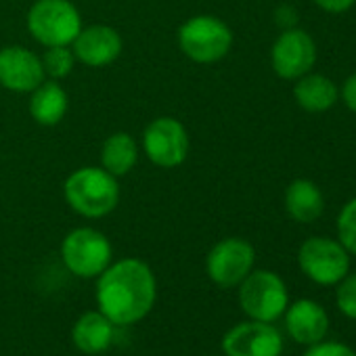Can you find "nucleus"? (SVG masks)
<instances>
[{"mask_svg": "<svg viewBox=\"0 0 356 356\" xmlns=\"http://www.w3.org/2000/svg\"><path fill=\"white\" fill-rule=\"evenodd\" d=\"M254 260L256 252L250 241L227 237L210 250L206 258V270L216 285L237 287L254 270Z\"/></svg>", "mask_w": 356, "mask_h": 356, "instance_id": "9", "label": "nucleus"}, {"mask_svg": "<svg viewBox=\"0 0 356 356\" xmlns=\"http://www.w3.org/2000/svg\"><path fill=\"white\" fill-rule=\"evenodd\" d=\"M239 304L250 318L273 323L287 308V287L270 270H252L239 283Z\"/></svg>", "mask_w": 356, "mask_h": 356, "instance_id": "7", "label": "nucleus"}, {"mask_svg": "<svg viewBox=\"0 0 356 356\" xmlns=\"http://www.w3.org/2000/svg\"><path fill=\"white\" fill-rule=\"evenodd\" d=\"M316 61V44L304 30L289 28L273 44L270 63L279 78L298 80L312 70Z\"/></svg>", "mask_w": 356, "mask_h": 356, "instance_id": "10", "label": "nucleus"}, {"mask_svg": "<svg viewBox=\"0 0 356 356\" xmlns=\"http://www.w3.org/2000/svg\"><path fill=\"white\" fill-rule=\"evenodd\" d=\"M341 99H343V103L348 105V109H352V111L356 113V74H352V76L346 80V84H343V88H341Z\"/></svg>", "mask_w": 356, "mask_h": 356, "instance_id": "25", "label": "nucleus"}, {"mask_svg": "<svg viewBox=\"0 0 356 356\" xmlns=\"http://www.w3.org/2000/svg\"><path fill=\"white\" fill-rule=\"evenodd\" d=\"M337 308L350 316V318H356V273L354 275H346L341 281H339V287H337Z\"/></svg>", "mask_w": 356, "mask_h": 356, "instance_id": "22", "label": "nucleus"}, {"mask_svg": "<svg viewBox=\"0 0 356 356\" xmlns=\"http://www.w3.org/2000/svg\"><path fill=\"white\" fill-rule=\"evenodd\" d=\"M120 183L101 165L74 170L63 183L65 204L84 218L109 216L120 204Z\"/></svg>", "mask_w": 356, "mask_h": 356, "instance_id": "2", "label": "nucleus"}, {"mask_svg": "<svg viewBox=\"0 0 356 356\" xmlns=\"http://www.w3.org/2000/svg\"><path fill=\"white\" fill-rule=\"evenodd\" d=\"M47 80L40 57L19 44L0 49V86L9 92L30 95Z\"/></svg>", "mask_w": 356, "mask_h": 356, "instance_id": "11", "label": "nucleus"}, {"mask_svg": "<svg viewBox=\"0 0 356 356\" xmlns=\"http://www.w3.org/2000/svg\"><path fill=\"white\" fill-rule=\"evenodd\" d=\"M314 3L327 13H343L356 3V0H314Z\"/></svg>", "mask_w": 356, "mask_h": 356, "instance_id": "24", "label": "nucleus"}, {"mask_svg": "<svg viewBox=\"0 0 356 356\" xmlns=\"http://www.w3.org/2000/svg\"><path fill=\"white\" fill-rule=\"evenodd\" d=\"M26 26L44 49L72 47L82 30V15L72 0H36L28 11Z\"/></svg>", "mask_w": 356, "mask_h": 356, "instance_id": "3", "label": "nucleus"}, {"mask_svg": "<svg viewBox=\"0 0 356 356\" xmlns=\"http://www.w3.org/2000/svg\"><path fill=\"white\" fill-rule=\"evenodd\" d=\"M337 235L346 252L356 256V197L341 208L337 216Z\"/></svg>", "mask_w": 356, "mask_h": 356, "instance_id": "21", "label": "nucleus"}, {"mask_svg": "<svg viewBox=\"0 0 356 356\" xmlns=\"http://www.w3.org/2000/svg\"><path fill=\"white\" fill-rule=\"evenodd\" d=\"M181 53L195 63H216L233 49L231 28L214 15H195L187 19L176 34Z\"/></svg>", "mask_w": 356, "mask_h": 356, "instance_id": "4", "label": "nucleus"}, {"mask_svg": "<svg viewBox=\"0 0 356 356\" xmlns=\"http://www.w3.org/2000/svg\"><path fill=\"white\" fill-rule=\"evenodd\" d=\"M285 327L298 343H318L329 329V316L325 308L312 300H298L285 308Z\"/></svg>", "mask_w": 356, "mask_h": 356, "instance_id": "14", "label": "nucleus"}, {"mask_svg": "<svg viewBox=\"0 0 356 356\" xmlns=\"http://www.w3.org/2000/svg\"><path fill=\"white\" fill-rule=\"evenodd\" d=\"M298 262L302 273L318 285H337L350 268L346 248L327 237H312L304 241Z\"/></svg>", "mask_w": 356, "mask_h": 356, "instance_id": "8", "label": "nucleus"}, {"mask_svg": "<svg viewBox=\"0 0 356 356\" xmlns=\"http://www.w3.org/2000/svg\"><path fill=\"white\" fill-rule=\"evenodd\" d=\"M97 306L120 327L143 321L155 304L157 281L151 266L138 258L111 262L97 277Z\"/></svg>", "mask_w": 356, "mask_h": 356, "instance_id": "1", "label": "nucleus"}, {"mask_svg": "<svg viewBox=\"0 0 356 356\" xmlns=\"http://www.w3.org/2000/svg\"><path fill=\"white\" fill-rule=\"evenodd\" d=\"M124 49V40L120 32L111 26L95 24L82 28L76 40L72 42V51L78 63L86 67H107L120 59Z\"/></svg>", "mask_w": 356, "mask_h": 356, "instance_id": "13", "label": "nucleus"}, {"mask_svg": "<svg viewBox=\"0 0 356 356\" xmlns=\"http://www.w3.org/2000/svg\"><path fill=\"white\" fill-rule=\"evenodd\" d=\"M30 115L40 126H57L70 109V97L57 80H44L30 92Z\"/></svg>", "mask_w": 356, "mask_h": 356, "instance_id": "15", "label": "nucleus"}, {"mask_svg": "<svg viewBox=\"0 0 356 356\" xmlns=\"http://www.w3.org/2000/svg\"><path fill=\"white\" fill-rule=\"evenodd\" d=\"M227 356H281V333L264 321H245L235 325L222 337Z\"/></svg>", "mask_w": 356, "mask_h": 356, "instance_id": "12", "label": "nucleus"}, {"mask_svg": "<svg viewBox=\"0 0 356 356\" xmlns=\"http://www.w3.org/2000/svg\"><path fill=\"white\" fill-rule=\"evenodd\" d=\"M115 325L101 312V310H90L84 312L74 329H72V339L76 348L84 354H101L105 352L115 335Z\"/></svg>", "mask_w": 356, "mask_h": 356, "instance_id": "16", "label": "nucleus"}, {"mask_svg": "<svg viewBox=\"0 0 356 356\" xmlns=\"http://www.w3.org/2000/svg\"><path fill=\"white\" fill-rule=\"evenodd\" d=\"M296 19H298V15H296V11H293L291 7H281V9L277 11V24H279L281 28H285V30L293 28Z\"/></svg>", "mask_w": 356, "mask_h": 356, "instance_id": "26", "label": "nucleus"}, {"mask_svg": "<svg viewBox=\"0 0 356 356\" xmlns=\"http://www.w3.org/2000/svg\"><path fill=\"white\" fill-rule=\"evenodd\" d=\"M293 97L302 109L310 113H321L335 105L339 92L329 78L318 74H304L293 86Z\"/></svg>", "mask_w": 356, "mask_h": 356, "instance_id": "17", "label": "nucleus"}, {"mask_svg": "<svg viewBox=\"0 0 356 356\" xmlns=\"http://www.w3.org/2000/svg\"><path fill=\"white\" fill-rule=\"evenodd\" d=\"M40 61H42L44 76L49 80H57V82L67 78L76 65V57H74L72 47H49L44 51V55L40 57Z\"/></svg>", "mask_w": 356, "mask_h": 356, "instance_id": "20", "label": "nucleus"}, {"mask_svg": "<svg viewBox=\"0 0 356 356\" xmlns=\"http://www.w3.org/2000/svg\"><path fill=\"white\" fill-rule=\"evenodd\" d=\"M285 208L293 220L304 222V225L314 222L323 214V208H325L323 193L312 181L300 178V181H293L285 191Z\"/></svg>", "mask_w": 356, "mask_h": 356, "instance_id": "19", "label": "nucleus"}, {"mask_svg": "<svg viewBox=\"0 0 356 356\" xmlns=\"http://www.w3.org/2000/svg\"><path fill=\"white\" fill-rule=\"evenodd\" d=\"M138 161V145L128 132H113L101 147V168L115 178H122L134 170Z\"/></svg>", "mask_w": 356, "mask_h": 356, "instance_id": "18", "label": "nucleus"}, {"mask_svg": "<svg viewBox=\"0 0 356 356\" xmlns=\"http://www.w3.org/2000/svg\"><path fill=\"white\" fill-rule=\"evenodd\" d=\"M304 356H356V352L337 341H325V343L318 341V343H312Z\"/></svg>", "mask_w": 356, "mask_h": 356, "instance_id": "23", "label": "nucleus"}, {"mask_svg": "<svg viewBox=\"0 0 356 356\" xmlns=\"http://www.w3.org/2000/svg\"><path fill=\"white\" fill-rule=\"evenodd\" d=\"M109 239L90 227L70 231L61 241V260L65 268L80 279H95L111 264Z\"/></svg>", "mask_w": 356, "mask_h": 356, "instance_id": "5", "label": "nucleus"}, {"mask_svg": "<svg viewBox=\"0 0 356 356\" xmlns=\"http://www.w3.org/2000/svg\"><path fill=\"white\" fill-rule=\"evenodd\" d=\"M191 138L181 120L159 115L147 124L143 132V153L147 159L163 170L183 165L189 157Z\"/></svg>", "mask_w": 356, "mask_h": 356, "instance_id": "6", "label": "nucleus"}]
</instances>
